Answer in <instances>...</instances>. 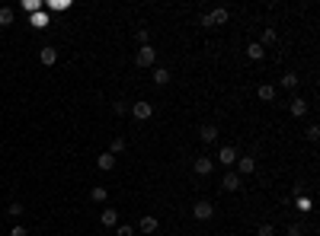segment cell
I'll return each instance as SVG.
<instances>
[{
  "label": "cell",
  "instance_id": "cell-1",
  "mask_svg": "<svg viewBox=\"0 0 320 236\" xmlns=\"http://www.w3.org/2000/svg\"><path fill=\"white\" fill-rule=\"evenodd\" d=\"M154 61H157V48H154V45H141V48L135 51V64L141 67V71L154 67Z\"/></svg>",
  "mask_w": 320,
  "mask_h": 236
},
{
  "label": "cell",
  "instance_id": "cell-2",
  "mask_svg": "<svg viewBox=\"0 0 320 236\" xmlns=\"http://www.w3.org/2000/svg\"><path fill=\"white\" fill-rule=\"evenodd\" d=\"M192 217L198 223L211 220V217H215V204H211V201H195V204H192Z\"/></svg>",
  "mask_w": 320,
  "mask_h": 236
},
{
  "label": "cell",
  "instance_id": "cell-3",
  "mask_svg": "<svg viewBox=\"0 0 320 236\" xmlns=\"http://www.w3.org/2000/svg\"><path fill=\"white\" fill-rule=\"evenodd\" d=\"M237 176L240 179H244V176H253V172H256V156L253 153H247V156H237Z\"/></svg>",
  "mask_w": 320,
  "mask_h": 236
},
{
  "label": "cell",
  "instance_id": "cell-4",
  "mask_svg": "<svg viewBox=\"0 0 320 236\" xmlns=\"http://www.w3.org/2000/svg\"><path fill=\"white\" fill-rule=\"evenodd\" d=\"M132 115H135V121H148L154 115V106L148 99H138V102H132Z\"/></svg>",
  "mask_w": 320,
  "mask_h": 236
},
{
  "label": "cell",
  "instance_id": "cell-5",
  "mask_svg": "<svg viewBox=\"0 0 320 236\" xmlns=\"http://www.w3.org/2000/svg\"><path fill=\"white\" fill-rule=\"evenodd\" d=\"M237 147H231V144H224V147H218V163L221 166H234L237 163Z\"/></svg>",
  "mask_w": 320,
  "mask_h": 236
},
{
  "label": "cell",
  "instance_id": "cell-6",
  "mask_svg": "<svg viewBox=\"0 0 320 236\" xmlns=\"http://www.w3.org/2000/svg\"><path fill=\"white\" fill-rule=\"evenodd\" d=\"M135 230L151 236V233H157V230H160V220H157V217H151V214H144L141 220H138V226H135Z\"/></svg>",
  "mask_w": 320,
  "mask_h": 236
},
{
  "label": "cell",
  "instance_id": "cell-7",
  "mask_svg": "<svg viewBox=\"0 0 320 236\" xmlns=\"http://www.w3.org/2000/svg\"><path fill=\"white\" fill-rule=\"evenodd\" d=\"M116 160H119V156H112L109 150L99 153V156H96V169H99V172H112V169H116Z\"/></svg>",
  "mask_w": 320,
  "mask_h": 236
},
{
  "label": "cell",
  "instance_id": "cell-8",
  "mask_svg": "<svg viewBox=\"0 0 320 236\" xmlns=\"http://www.w3.org/2000/svg\"><path fill=\"white\" fill-rule=\"evenodd\" d=\"M192 169H195V176H211L215 160H208V156H198V160L192 163Z\"/></svg>",
  "mask_w": 320,
  "mask_h": 236
},
{
  "label": "cell",
  "instance_id": "cell-9",
  "mask_svg": "<svg viewBox=\"0 0 320 236\" xmlns=\"http://www.w3.org/2000/svg\"><path fill=\"white\" fill-rule=\"evenodd\" d=\"M240 185H244V179H240L237 172H224V179H221V188L224 191H237Z\"/></svg>",
  "mask_w": 320,
  "mask_h": 236
},
{
  "label": "cell",
  "instance_id": "cell-10",
  "mask_svg": "<svg viewBox=\"0 0 320 236\" xmlns=\"http://www.w3.org/2000/svg\"><path fill=\"white\" fill-rule=\"evenodd\" d=\"M29 23H32V29H48V26H51V16H48V10H39V13L29 16Z\"/></svg>",
  "mask_w": 320,
  "mask_h": 236
},
{
  "label": "cell",
  "instance_id": "cell-11",
  "mask_svg": "<svg viewBox=\"0 0 320 236\" xmlns=\"http://www.w3.org/2000/svg\"><path fill=\"white\" fill-rule=\"evenodd\" d=\"M228 20H231V13L224 10V7H215V10L208 13V23H211V29H215V26H224Z\"/></svg>",
  "mask_w": 320,
  "mask_h": 236
},
{
  "label": "cell",
  "instance_id": "cell-12",
  "mask_svg": "<svg viewBox=\"0 0 320 236\" xmlns=\"http://www.w3.org/2000/svg\"><path fill=\"white\" fill-rule=\"evenodd\" d=\"M198 141H202V144H215V141H218V128H215V125H202V128H198Z\"/></svg>",
  "mask_w": 320,
  "mask_h": 236
},
{
  "label": "cell",
  "instance_id": "cell-13",
  "mask_svg": "<svg viewBox=\"0 0 320 236\" xmlns=\"http://www.w3.org/2000/svg\"><path fill=\"white\" fill-rule=\"evenodd\" d=\"M99 223H102V226H112V230H116V226H119V211H116V207H106V211L99 214Z\"/></svg>",
  "mask_w": 320,
  "mask_h": 236
},
{
  "label": "cell",
  "instance_id": "cell-14",
  "mask_svg": "<svg viewBox=\"0 0 320 236\" xmlns=\"http://www.w3.org/2000/svg\"><path fill=\"white\" fill-rule=\"evenodd\" d=\"M288 112H291V115H295V118H301V115H307V102L301 99V96H295V99L288 102Z\"/></svg>",
  "mask_w": 320,
  "mask_h": 236
},
{
  "label": "cell",
  "instance_id": "cell-15",
  "mask_svg": "<svg viewBox=\"0 0 320 236\" xmlns=\"http://www.w3.org/2000/svg\"><path fill=\"white\" fill-rule=\"evenodd\" d=\"M39 61H42V64H45V67H55V61H58V48H42L39 51Z\"/></svg>",
  "mask_w": 320,
  "mask_h": 236
},
{
  "label": "cell",
  "instance_id": "cell-16",
  "mask_svg": "<svg viewBox=\"0 0 320 236\" xmlns=\"http://www.w3.org/2000/svg\"><path fill=\"white\" fill-rule=\"evenodd\" d=\"M282 86H285V90H298V83H301V77L295 74V71H285L282 74V80H279Z\"/></svg>",
  "mask_w": 320,
  "mask_h": 236
},
{
  "label": "cell",
  "instance_id": "cell-17",
  "mask_svg": "<svg viewBox=\"0 0 320 236\" xmlns=\"http://www.w3.org/2000/svg\"><path fill=\"white\" fill-rule=\"evenodd\" d=\"M151 80L157 83V86H167V83H170V71H167V67H154Z\"/></svg>",
  "mask_w": 320,
  "mask_h": 236
},
{
  "label": "cell",
  "instance_id": "cell-18",
  "mask_svg": "<svg viewBox=\"0 0 320 236\" xmlns=\"http://www.w3.org/2000/svg\"><path fill=\"white\" fill-rule=\"evenodd\" d=\"M247 55H250V61H263V58H266V48L259 45V42H250V45H247Z\"/></svg>",
  "mask_w": 320,
  "mask_h": 236
},
{
  "label": "cell",
  "instance_id": "cell-19",
  "mask_svg": "<svg viewBox=\"0 0 320 236\" xmlns=\"http://www.w3.org/2000/svg\"><path fill=\"white\" fill-rule=\"evenodd\" d=\"M256 96H259L263 102H272V99H275V86H272V83H263V86L256 90Z\"/></svg>",
  "mask_w": 320,
  "mask_h": 236
},
{
  "label": "cell",
  "instance_id": "cell-20",
  "mask_svg": "<svg viewBox=\"0 0 320 236\" xmlns=\"http://www.w3.org/2000/svg\"><path fill=\"white\" fill-rule=\"evenodd\" d=\"M295 207L301 214H310V207H314V201H310L307 195H295Z\"/></svg>",
  "mask_w": 320,
  "mask_h": 236
},
{
  "label": "cell",
  "instance_id": "cell-21",
  "mask_svg": "<svg viewBox=\"0 0 320 236\" xmlns=\"http://www.w3.org/2000/svg\"><path fill=\"white\" fill-rule=\"evenodd\" d=\"M275 42H279V32H275L272 26H269V29H263V39H259V45L266 48V45H275Z\"/></svg>",
  "mask_w": 320,
  "mask_h": 236
},
{
  "label": "cell",
  "instance_id": "cell-22",
  "mask_svg": "<svg viewBox=\"0 0 320 236\" xmlns=\"http://www.w3.org/2000/svg\"><path fill=\"white\" fill-rule=\"evenodd\" d=\"M13 20H16L13 7H0V26H13Z\"/></svg>",
  "mask_w": 320,
  "mask_h": 236
},
{
  "label": "cell",
  "instance_id": "cell-23",
  "mask_svg": "<svg viewBox=\"0 0 320 236\" xmlns=\"http://www.w3.org/2000/svg\"><path fill=\"white\" fill-rule=\"evenodd\" d=\"M90 198H93V201H96V204H102V201H106V198H109V191H106V188H102V185H93V191H90Z\"/></svg>",
  "mask_w": 320,
  "mask_h": 236
},
{
  "label": "cell",
  "instance_id": "cell-24",
  "mask_svg": "<svg viewBox=\"0 0 320 236\" xmlns=\"http://www.w3.org/2000/svg\"><path fill=\"white\" fill-rule=\"evenodd\" d=\"M109 153L112 156H119V153H125V137H116V141L109 144Z\"/></svg>",
  "mask_w": 320,
  "mask_h": 236
},
{
  "label": "cell",
  "instance_id": "cell-25",
  "mask_svg": "<svg viewBox=\"0 0 320 236\" xmlns=\"http://www.w3.org/2000/svg\"><path fill=\"white\" fill-rule=\"evenodd\" d=\"M23 10H26V13H29V16H32V13H39V10H45V7H42V4H39V0H26V4H23Z\"/></svg>",
  "mask_w": 320,
  "mask_h": 236
},
{
  "label": "cell",
  "instance_id": "cell-26",
  "mask_svg": "<svg viewBox=\"0 0 320 236\" xmlns=\"http://www.w3.org/2000/svg\"><path fill=\"white\" fill-rule=\"evenodd\" d=\"M135 233H138V230H135L132 223H119V226H116V236H135Z\"/></svg>",
  "mask_w": 320,
  "mask_h": 236
},
{
  "label": "cell",
  "instance_id": "cell-27",
  "mask_svg": "<svg viewBox=\"0 0 320 236\" xmlns=\"http://www.w3.org/2000/svg\"><path fill=\"white\" fill-rule=\"evenodd\" d=\"M307 141H310V144L320 141V125H307Z\"/></svg>",
  "mask_w": 320,
  "mask_h": 236
},
{
  "label": "cell",
  "instance_id": "cell-28",
  "mask_svg": "<svg viewBox=\"0 0 320 236\" xmlns=\"http://www.w3.org/2000/svg\"><path fill=\"white\" fill-rule=\"evenodd\" d=\"M256 236H275V226L272 223H259L256 226Z\"/></svg>",
  "mask_w": 320,
  "mask_h": 236
},
{
  "label": "cell",
  "instance_id": "cell-29",
  "mask_svg": "<svg viewBox=\"0 0 320 236\" xmlns=\"http://www.w3.org/2000/svg\"><path fill=\"white\" fill-rule=\"evenodd\" d=\"M23 211H26V207L20 204V201H13V204L7 207V214H10V217H23Z\"/></svg>",
  "mask_w": 320,
  "mask_h": 236
},
{
  "label": "cell",
  "instance_id": "cell-30",
  "mask_svg": "<svg viewBox=\"0 0 320 236\" xmlns=\"http://www.w3.org/2000/svg\"><path fill=\"white\" fill-rule=\"evenodd\" d=\"M304 233H307V230H304L301 223H291L288 230H285V236H304Z\"/></svg>",
  "mask_w": 320,
  "mask_h": 236
},
{
  "label": "cell",
  "instance_id": "cell-31",
  "mask_svg": "<svg viewBox=\"0 0 320 236\" xmlns=\"http://www.w3.org/2000/svg\"><path fill=\"white\" fill-rule=\"evenodd\" d=\"M67 7H71L67 0H51V4H45V10H67Z\"/></svg>",
  "mask_w": 320,
  "mask_h": 236
},
{
  "label": "cell",
  "instance_id": "cell-32",
  "mask_svg": "<svg viewBox=\"0 0 320 236\" xmlns=\"http://www.w3.org/2000/svg\"><path fill=\"white\" fill-rule=\"evenodd\" d=\"M135 39L141 42V45H151V32H148V29H138V32H135Z\"/></svg>",
  "mask_w": 320,
  "mask_h": 236
},
{
  "label": "cell",
  "instance_id": "cell-33",
  "mask_svg": "<svg viewBox=\"0 0 320 236\" xmlns=\"http://www.w3.org/2000/svg\"><path fill=\"white\" fill-rule=\"evenodd\" d=\"M10 236H29V230H26L23 223H13V226H10Z\"/></svg>",
  "mask_w": 320,
  "mask_h": 236
},
{
  "label": "cell",
  "instance_id": "cell-34",
  "mask_svg": "<svg viewBox=\"0 0 320 236\" xmlns=\"http://www.w3.org/2000/svg\"><path fill=\"white\" fill-rule=\"evenodd\" d=\"M112 112H116V115H125L128 106H125V102H112Z\"/></svg>",
  "mask_w": 320,
  "mask_h": 236
}]
</instances>
